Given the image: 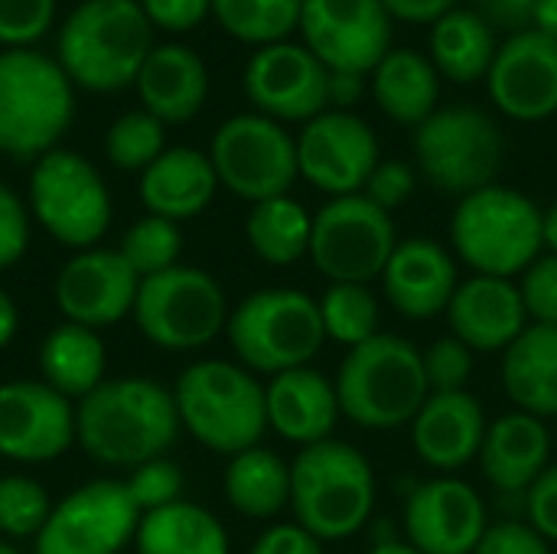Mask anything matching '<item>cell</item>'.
I'll list each match as a JSON object with an SVG mask.
<instances>
[{"label": "cell", "mask_w": 557, "mask_h": 554, "mask_svg": "<svg viewBox=\"0 0 557 554\" xmlns=\"http://www.w3.org/2000/svg\"><path fill=\"white\" fill-rule=\"evenodd\" d=\"M180 428L173 389L140 376L104 379L75 405V444L95 464L114 470L166 457Z\"/></svg>", "instance_id": "cell-1"}, {"label": "cell", "mask_w": 557, "mask_h": 554, "mask_svg": "<svg viewBox=\"0 0 557 554\" xmlns=\"http://www.w3.org/2000/svg\"><path fill=\"white\" fill-rule=\"evenodd\" d=\"M153 49L140 0H82L59 26L55 62L75 88L114 95L137 82Z\"/></svg>", "instance_id": "cell-2"}, {"label": "cell", "mask_w": 557, "mask_h": 554, "mask_svg": "<svg viewBox=\"0 0 557 554\" xmlns=\"http://www.w3.org/2000/svg\"><path fill=\"white\" fill-rule=\"evenodd\" d=\"M424 353L395 333L352 346L336 372L339 411L366 431H398L428 402Z\"/></svg>", "instance_id": "cell-3"}, {"label": "cell", "mask_w": 557, "mask_h": 554, "mask_svg": "<svg viewBox=\"0 0 557 554\" xmlns=\"http://www.w3.org/2000/svg\"><path fill=\"white\" fill-rule=\"evenodd\" d=\"M75 118V85L55 56L0 49V157L36 163L55 150Z\"/></svg>", "instance_id": "cell-4"}, {"label": "cell", "mask_w": 557, "mask_h": 554, "mask_svg": "<svg viewBox=\"0 0 557 554\" xmlns=\"http://www.w3.org/2000/svg\"><path fill=\"white\" fill-rule=\"evenodd\" d=\"M290 509L297 526L320 542L356 535L375 509V473L369 457L333 438L300 447L290 464Z\"/></svg>", "instance_id": "cell-5"}, {"label": "cell", "mask_w": 557, "mask_h": 554, "mask_svg": "<svg viewBox=\"0 0 557 554\" xmlns=\"http://www.w3.org/2000/svg\"><path fill=\"white\" fill-rule=\"evenodd\" d=\"M180 424L212 454L235 457L268 431L264 385L242 362L199 359L173 385Z\"/></svg>", "instance_id": "cell-6"}, {"label": "cell", "mask_w": 557, "mask_h": 554, "mask_svg": "<svg viewBox=\"0 0 557 554\" xmlns=\"http://www.w3.org/2000/svg\"><path fill=\"white\" fill-rule=\"evenodd\" d=\"M450 242L457 258L476 274L516 278L542 258L545 212L525 193L493 183L457 202Z\"/></svg>", "instance_id": "cell-7"}, {"label": "cell", "mask_w": 557, "mask_h": 554, "mask_svg": "<svg viewBox=\"0 0 557 554\" xmlns=\"http://www.w3.org/2000/svg\"><path fill=\"white\" fill-rule=\"evenodd\" d=\"M225 336L248 372L281 376L310 366L323 349L326 330L320 300L297 287H264L228 313Z\"/></svg>", "instance_id": "cell-8"}, {"label": "cell", "mask_w": 557, "mask_h": 554, "mask_svg": "<svg viewBox=\"0 0 557 554\" xmlns=\"http://www.w3.org/2000/svg\"><path fill=\"white\" fill-rule=\"evenodd\" d=\"M29 219L72 251L95 248L111 225V193L98 167L65 147L42 153L26 186Z\"/></svg>", "instance_id": "cell-9"}, {"label": "cell", "mask_w": 557, "mask_h": 554, "mask_svg": "<svg viewBox=\"0 0 557 554\" xmlns=\"http://www.w3.org/2000/svg\"><path fill=\"white\" fill-rule=\"evenodd\" d=\"M506 140L493 114L473 104L437 108L414 127V160L424 180L447 196H470L496 183Z\"/></svg>", "instance_id": "cell-10"}, {"label": "cell", "mask_w": 557, "mask_h": 554, "mask_svg": "<svg viewBox=\"0 0 557 554\" xmlns=\"http://www.w3.org/2000/svg\"><path fill=\"white\" fill-rule=\"evenodd\" d=\"M131 317L140 336L157 349L193 353L228 327V300L209 271L176 264L140 281Z\"/></svg>", "instance_id": "cell-11"}, {"label": "cell", "mask_w": 557, "mask_h": 554, "mask_svg": "<svg viewBox=\"0 0 557 554\" xmlns=\"http://www.w3.org/2000/svg\"><path fill=\"white\" fill-rule=\"evenodd\" d=\"M209 160L215 167L219 186L238 199L264 202L287 196L297 170V137L287 134L281 121H271L258 111L235 114L212 134Z\"/></svg>", "instance_id": "cell-12"}, {"label": "cell", "mask_w": 557, "mask_h": 554, "mask_svg": "<svg viewBox=\"0 0 557 554\" xmlns=\"http://www.w3.org/2000/svg\"><path fill=\"white\" fill-rule=\"evenodd\" d=\"M398 248L395 222L362 193L336 196L313 216L310 261L330 284H369Z\"/></svg>", "instance_id": "cell-13"}, {"label": "cell", "mask_w": 557, "mask_h": 554, "mask_svg": "<svg viewBox=\"0 0 557 554\" xmlns=\"http://www.w3.org/2000/svg\"><path fill=\"white\" fill-rule=\"evenodd\" d=\"M140 513L124 480H88L59 503L33 542V554H121L137 535Z\"/></svg>", "instance_id": "cell-14"}, {"label": "cell", "mask_w": 557, "mask_h": 554, "mask_svg": "<svg viewBox=\"0 0 557 554\" xmlns=\"http://www.w3.org/2000/svg\"><path fill=\"white\" fill-rule=\"evenodd\" d=\"M392 16L382 0H304V46L330 72L372 75L392 49Z\"/></svg>", "instance_id": "cell-15"}, {"label": "cell", "mask_w": 557, "mask_h": 554, "mask_svg": "<svg viewBox=\"0 0 557 554\" xmlns=\"http://www.w3.org/2000/svg\"><path fill=\"white\" fill-rule=\"evenodd\" d=\"M245 95L271 121H313L330 111V69L304 42H271L255 49L245 65Z\"/></svg>", "instance_id": "cell-16"}, {"label": "cell", "mask_w": 557, "mask_h": 554, "mask_svg": "<svg viewBox=\"0 0 557 554\" xmlns=\"http://www.w3.org/2000/svg\"><path fill=\"white\" fill-rule=\"evenodd\" d=\"M379 167V137L352 111H323L304 124L297 137V170L300 176L326 193L356 196Z\"/></svg>", "instance_id": "cell-17"}, {"label": "cell", "mask_w": 557, "mask_h": 554, "mask_svg": "<svg viewBox=\"0 0 557 554\" xmlns=\"http://www.w3.org/2000/svg\"><path fill=\"white\" fill-rule=\"evenodd\" d=\"M75 444V402L42 379L0 385V457L10 464H49Z\"/></svg>", "instance_id": "cell-18"}, {"label": "cell", "mask_w": 557, "mask_h": 554, "mask_svg": "<svg viewBox=\"0 0 557 554\" xmlns=\"http://www.w3.org/2000/svg\"><path fill=\"white\" fill-rule=\"evenodd\" d=\"M140 278L121 258L117 248H85L75 251L55 274V307L65 323L88 330H104L134 313Z\"/></svg>", "instance_id": "cell-19"}, {"label": "cell", "mask_w": 557, "mask_h": 554, "mask_svg": "<svg viewBox=\"0 0 557 554\" xmlns=\"http://www.w3.org/2000/svg\"><path fill=\"white\" fill-rule=\"evenodd\" d=\"M490 529L480 493L457 477H434L405 503L408 545L421 554H473Z\"/></svg>", "instance_id": "cell-20"}, {"label": "cell", "mask_w": 557, "mask_h": 554, "mask_svg": "<svg viewBox=\"0 0 557 554\" xmlns=\"http://www.w3.org/2000/svg\"><path fill=\"white\" fill-rule=\"evenodd\" d=\"M493 104L522 124L557 114V39L525 29L509 36L486 75Z\"/></svg>", "instance_id": "cell-21"}, {"label": "cell", "mask_w": 557, "mask_h": 554, "mask_svg": "<svg viewBox=\"0 0 557 554\" xmlns=\"http://www.w3.org/2000/svg\"><path fill=\"white\" fill-rule=\"evenodd\" d=\"M382 287L405 320L441 317L460 287L457 261L434 238H405L382 274Z\"/></svg>", "instance_id": "cell-22"}, {"label": "cell", "mask_w": 557, "mask_h": 554, "mask_svg": "<svg viewBox=\"0 0 557 554\" xmlns=\"http://www.w3.org/2000/svg\"><path fill=\"white\" fill-rule=\"evenodd\" d=\"M447 323L454 330L450 336L473 353H506L529 327V313L512 278L473 274L470 281H460L447 307Z\"/></svg>", "instance_id": "cell-23"}, {"label": "cell", "mask_w": 557, "mask_h": 554, "mask_svg": "<svg viewBox=\"0 0 557 554\" xmlns=\"http://www.w3.org/2000/svg\"><path fill=\"white\" fill-rule=\"evenodd\" d=\"M486 428V411L470 392H431L411 421V444L431 470L450 473L480 457Z\"/></svg>", "instance_id": "cell-24"}, {"label": "cell", "mask_w": 557, "mask_h": 554, "mask_svg": "<svg viewBox=\"0 0 557 554\" xmlns=\"http://www.w3.org/2000/svg\"><path fill=\"white\" fill-rule=\"evenodd\" d=\"M264 408H268V428L300 447L330 441L343 415L336 398V382H330L323 372L310 366L271 376V382L264 385Z\"/></svg>", "instance_id": "cell-25"}, {"label": "cell", "mask_w": 557, "mask_h": 554, "mask_svg": "<svg viewBox=\"0 0 557 554\" xmlns=\"http://www.w3.org/2000/svg\"><path fill=\"white\" fill-rule=\"evenodd\" d=\"M134 88L140 108L160 124H186L209 98V69L196 49L183 42H163L150 49Z\"/></svg>", "instance_id": "cell-26"}, {"label": "cell", "mask_w": 557, "mask_h": 554, "mask_svg": "<svg viewBox=\"0 0 557 554\" xmlns=\"http://www.w3.org/2000/svg\"><path fill=\"white\" fill-rule=\"evenodd\" d=\"M483 477L506 496L529 493L532 483L552 467V431L542 418L509 411L486 428L480 447Z\"/></svg>", "instance_id": "cell-27"}, {"label": "cell", "mask_w": 557, "mask_h": 554, "mask_svg": "<svg viewBox=\"0 0 557 554\" xmlns=\"http://www.w3.org/2000/svg\"><path fill=\"white\" fill-rule=\"evenodd\" d=\"M219 176L209 153L196 147H166L144 173H140V202L150 216L186 222L209 209L215 199Z\"/></svg>", "instance_id": "cell-28"}, {"label": "cell", "mask_w": 557, "mask_h": 554, "mask_svg": "<svg viewBox=\"0 0 557 554\" xmlns=\"http://www.w3.org/2000/svg\"><path fill=\"white\" fill-rule=\"evenodd\" d=\"M503 389L516 411L557 418V327L529 323L503 353Z\"/></svg>", "instance_id": "cell-29"}, {"label": "cell", "mask_w": 557, "mask_h": 554, "mask_svg": "<svg viewBox=\"0 0 557 554\" xmlns=\"http://www.w3.org/2000/svg\"><path fill=\"white\" fill-rule=\"evenodd\" d=\"M39 379L65 395L69 402H82L104 382L108 369V349L98 336V330L78 327V323H59L49 330L39 343Z\"/></svg>", "instance_id": "cell-30"}, {"label": "cell", "mask_w": 557, "mask_h": 554, "mask_svg": "<svg viewBox=\"0 0 557 554\" xmlns=\"http://www.w3.org/2000/svg\"><path fill=\"white\" fill-rule=\"evenodd\" d=\"M372 91L385 118L405 127H421L441 98V75L418 49H388L372 72Z\"/></svg>", "instance_id": "cell-31"}, {"label": "cell", "mask_w": 557, "mask_h": 554, "mask_svg": "<svg viewBox=\"0 0 557 554\" xmlns=\"http://www.w3.org/2000/svg\"><path fill=\"white\" fill-rule=\"evenodd\" d=\"M428 46H431L428 59L434 62L437 75H444L457 85L486 78L493 69V59L499 52L496 33L470 7H454L450 13H444L431 26Z\"/></svg>", "instance_id": "cell-32"}, {"label": "cell", "mask_w": 557, "mask_h": 554, "mask_svg": "<svg viewBox=\"0 0 557 554\" xmlns=\"http://www.w3.org/2000/svg\"><path fill=\"white\" fill-rule=\"evenodd\" d=\"M134 549L137 554H228V532L209 509L180 500L140 516Z\"/></svg>", "instance_id": "cell-33"}, {"label": "cell", "mask_w": 557, "mask_h": 554, "mask_svg": "<svg viewBox=\"0 0 557 554\" xmlns=\"http://www.w3.org/2000/svg\"><path fill=\"white\" fill-rule=\"evenodd\" d=\"M222 490L228 506L245 519H274L290 506V464L268 447H248L228 457Z\"/></svg>", "instance_id": "cell-34"}, {"label": "cell", "mask_w": 557, "mask_h": 554, "mask_svg": "<svg viewBox=\"0 0 557 554\" xmlns=\"http://www.w3.org/2000/svg\"><path fill=\"white\" fill-rule=\"evenodd\" d=\"M310 235H313V216L290 196L255 202L245 219V238L271 268H290L304 255H310Z\"/></svg>", "instance_id": "cell-35"}, {"label": "cell", "mask_w": 557, "mask_h": 554, "mask_svg": "<svg viewBox=\"0 0 557 554\" xmlns=\"http://www.w3.org/2000/svg\"><path fill=\"white\" fill-rule=\"evenodd\" d=\"M304 0H212L219 26L255 49L284 42L300 26Z\"/></svg>", "instance_id": "cell-36"}, {"label": "cell", "mask_w": 557, "mask_h": 554, "mask_svg": "<svg viewBox=\"0 0 557 554\" xmlns=\"http://www.w3.org/2000/svg\"><path fill=\"white\" fill-rule=\"evenodd\" d=\"M326 340L352 349L379 336V300L369 284H330L320 300Z\"/></svg>", "instance_id": "cell-37"}, {"label": "cell", "mask_w": 557, "mask_h": 554, "mask_svg": "<svg viewBox=\"0 0 557 554\" xmlns=\"http://www.w3.org/2000/svg\"><path fill=\"white\" fill-rule=\"evenodd\" d=\"M166 150V124L144 108L124 111L104 131V157L114 170L144 173Z\"/></svg>", "instance_id": "cell-38"}, {"label": "cell", "mask_w": 557, "mask_h": 554, "mask_svg": "<svg viewBox=\"0 0 557 554\" xmlns=\"http://www.w3.org/2000/svg\"><path fill=\"white\" fill-rule=\"evenodd\" d=\"M121 258L131 264V271L144 281V278H153L160 271H170L180 264V255H183V232H180V222H170V219H160V216H144L137 219L124 235H121V245H117Z\"/></svg>", "instance_id": "cell-39"}, {"label": "cell", "mask_w": 557, "mask_h": 554, "mask_svg": "<svg viewBox=\"0 0 557 554\" xmlns=\"http://www.w3.org/2000/svg\"><path fill=\"white\" fill-rule=\"evenodd\" d=\"M52 500L46 487L26 473H10L0 477V535L7 542L13 539H33L42 532L49 522Z\"/></svg>", "instance_id": "cell-40"}, {"label": "cell", "mask_w": 557, "mask_h": 554, "mask_svg": "<svg viewBox=\"0 0 557 554\" xmlns=\"http://www.w3.org/2000/svg\"><path fill=\"white\" fill-rule=\"evenodd\" d=\"M137 513H153V509H163V506H173L183 500V467L173 464L170 457H157V460H147L140 467L131 470V477L124 480Z\"/></svg>", "instance_id": "cell-41"}, {"label": "cell", "mask_w": 557, "mask_h": 554, "mask_svg": "<svg viewBox=\"0 0 557 554\" xmlns=\"http://www.w3.org/2000/svg\"><path fill=\"white\" fill-rule=\"evenodd\" d=\"M55 23V0H0V49H33Z\"/></svg>", "instance_id": "cell-42"}, {"label": "cell", "mask_w": 557, "mask_h": 554, "mask_svg": "<svg viewBox=\"0 0 557 554\" xmlns=\"http://www.w3.org/2000/svg\"><path fill=\"white\" fill-rule=\"evenodd\" d=\"M424 372L431 392H467L473 376V349L457 336H441L424 353Z\"/></svg>", "instance_id": "cell-43"}, {"label": "cell", "mask_w": 557, "mask_h": 554, "mask_svg": "<svg viewBox=\"0 0 557 554\" xmlns=\"http://www.w3.org/2000/svg\"><path fill=\"white\" fill-rule=\"evenodd\" d=\"M525 313L532 323H545L557 327V258L555 255H542L535 258L525 271H522V284H519Z\"/></svg>", "instance_id": "cell-44"}, {"label": "cell", "mask_w": 557, "mask_h": 554, "mask_svg": "<svg viewBox=\"0 0 557 554\" xmlns=\"http://www.w3.org/2000/svg\"><path fill=\"white\" fill-rule=\"evenodd\" d=\"M414 186H418V176H414V170L408 163L379 160V167L372 170V176L362 186V196L392 216L395 209H401L414 196Z\"/></svg>", "instance_id": "cell-45"}, {"label": "cell", "mask_w": 557, "mask_h": 554, "mask_svg": "<svg viewBox=\"0 0 557 554\" xmlns=\"http://www.w3.org/2000/svg\"><path fill=\"white\" fill-rule=\"evenodd\" d=\"M29 248V209L0 180V271L13 268Z\"/></svg>", "instance_id": "cell-46"}, {"label": "cell", "mask_w": 557, "mask_h": 554, "mask_svg": "<svg viewBox=\"0 0 557 554\" xmlns=\"http://www.w3.org/2000/svg\"><path fill=\"white\" fill-rule=\"evenodd\" d=\"M150 26L166 33H189L212 16V0H140Z\"/></svg>", "instance_id": "cell-47"}, {"label": "cell", "mask_w": 557, "mask_h": 554, "mask_svg": "<svg viewBox=\"0 0 557 554\" xmlns=\"http://www.w3.org/2000/svg\"><path fill=\"white\" fill-rule=\"evenodd\" d=\"M473 554H552L548 542L522 522H499L490 526L483 542L476 545Z\"/></svg>", "instance_id": "cell-48"}, {"label": "cell", "mask_w": 557, "mask_h": 554, "mask_svg": "<svg viewBox=\"0 0 557 554\" xmlns=\"http://www.w3.org/2000/svg\"><path fill=\"white\" fill-rule=\"evenodd\" d=\"M529 503V526L545 539V542H557V464H552L525 493Z\"/></svg>", "instance_id": "cell-49"}, {"label": "cell", "mask_w": 557, "mask_h": 554, "mask_svg": "<svg viewBox=\"0 0 557 554\" xmlns=\"http://www.w3.org/2000/svg\"><path fill=\"white\" fill-rule=\"evenodd\" d=\"M470 3H473L470 10H476L490 23L493 33L516 36V33L532 29V23H535V3L539 0H470Z\"/></svg>", "instance_id": "cell-50"}, {"label": "cell", "mask_w": 557, "mask_h": 554, "mask_svg": "<svg viewBox=\"0 0 557 554\" xmlns=\"http://www.w3.org/2000/svg\"><path fill=\"white\" fill-rule=\"evenodd\" d=\"M251 554H323V542L313 539L307 529L294 526H271L258 535Z\"/></svg>", "instance_id": "cell-51"}, {"label": "cell", "mask_w": 557, "mask_h": 554, "mask_svg": "<svg viewBox=\"0 0 557 554\" xmlns=\"http://www.w3.org/2000/svg\"><path fill=\"white\" fill-rule=\"evenodd\" d=\"M382 7L388 10L392 20L434 26L444 13L457 7V0H382Z\"/></svg>", "instance_id": "cell-52"}, {"label": "cell", "mask_w": 557, "mask_h": 554, "mask_svg": "<svg viewBox=\"0 0 557 554\" xmlns=\"http://www.w3.org/2000/svg\"><path fill=\"white\" fill-rule=\"evenodd\" d=\"M366 91V75L359 72H330V85H326V95H330V108L333 111H349Z\"/></svg>", "instance_id": "cell-53"}, {"label": "cell", "mask_w": 557, "mask_h": 554, "mask_svg": "<svg viewBox=\"0 0 557 554\" xmlns=\"http://www.w3.org/2000/svg\"><path fill=\"white\" fill-rule=\"evenodd\" d=\"M16 330H20V310H16V300H13L7 291H0V353L13 343Z\"/></svg>", "instance_id": "cell-54"}, {"label": "cell", "mask_w": 557, "mask_h": 554, "mask_svg": "<svg viewBox=\"0 0 557 554\" xmlns=\"http://www.w3.org/2000/svg\"><path fill=\"white\" fill-rule=\"evenodd\" d=\"M532 29H539V33L557 39V0H539L535 3V23H532Z\"/></svg>", "instance_id": "cell-55"}, {"label": "cell", "mask_w": 557, "mask_h": 554, "mask_svg": "<svg viewBox=\"0 0 557 554\" xmlns=\"http://www.w3.org/2000/svg\"><path fill=\"white\" fill-rule=\"evenodd\" d=\"M545 248L557 258V202L545 212Z\"/></svg>", "instance_id": "cell-56"}, {"label": "cell", "mask_w": 557, "mask_h": 554, "mask_svg": "<svg viewBox=\"0 0 557 554\" xmlns=\"http://www.w3.org/2000/svg\"><path fill=\"white\" fill-rule=\"evenodd\" d=\"M369 554H421V552H414L408 542H379V545H375Z\"/></svg>", "instance_id": "cell-57"}, {"label": "cell", "mask_w": 557, "mask_h": 554, "mask_svg": "<svg viewBox=\"0 0 557 554\" xmlns=\"http://www.w3.org/2000/svg\"><path fill=\"white\" fill-rule=\"evenodd\" d=\"M0 554H20V549H16L13 542H7V539H0Z\"/></svg>", "instance_id": "cell-58"}]
</instances>
